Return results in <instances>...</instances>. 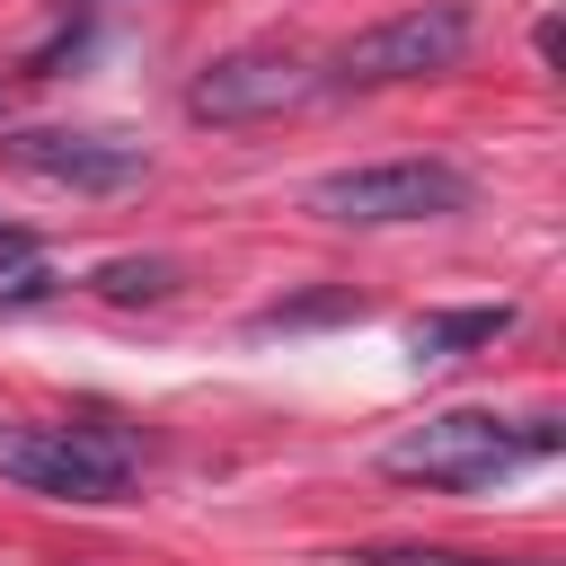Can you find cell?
Returning <instances> with one entry per match:
<instances>
[{"mask_svg":"<svg viewBox=\"0 0 566 566\" xmlns=\"http://www.w3.org/2000/svg\"><path fill=\"white\" fill-rule=\"evenodd\" d=\"M557 442H566L557 416L451 407V416H424L416 433H398V442L380 451V469L407 478V486H486V478H504V469H522V460H548Z\"/></svg>","mask_w":566,"mask_h":566,"instance_id":"1","label":"cell"},{"mask_svg":"<svg viewBox=\"0 0 566 566\" xmlns=\"http://www.w3.org/2000/svg\"><path fill=\"white\" fill-rule=\"evenodd\" d=\"M0 478L9 486H35V495H71V504H115L124 478H133V442L115 424H35V416H9L0 424Z\"/></svg>","mask_w":566,"mask_h":566,"instance_id":"2","label":"cell"},{"mask_svg":"<svg viewBox=\"0 0 566 566\" xmlns=\"http://www.w3.org/2000/svg\"><path fill=\"white\" fill-rule=\"evenodd\" d=\"M310 212L318 221H354V230L442 221V212H469V177L451 159H363V168L310 177Z\"/></svg>","mask_w":566,"mask_h":566,"instance_id":"3","label":"cell"},{"mask_svg":"<svg viewBox=\"0 0 566 566\" xmlns=\"http://www.w3.org/2000/svg\"><path fill=\"white\" fill-rule=\"evenodd\" d=\"M469 35H478V18H469L460 0H424V9H398V18H371L363 35H345L336 62H327V80H336V88L433 80V71H451V62L469 53Z\"/></svg>","mask_w":566,"mask_h":566,"instance_id":"4","label":"cell"},{"mask_svg":"<svg viewBox=\"0 0 566 566\" xmlns=\"http://www.w3.org/2000/svg\"><path fill=\"white\" fill-rule=\"evenodd\" d=\"M318 88H327L318 62H301L283 44H239V53H212L186 80V115L195 124H274V115L310 106Z\"/></svg>","mask_w":566,"mask_h":566,"instance_id":"5","label":"cell"},{"mask_svg":"<svg viewBox=\"0 0 566 566\" xmlns=\"http://www.w3.org/2000/svg\"><path fill=\"white\" fill-rule=\"evenodd\" d=\"M0 150H9V168L44 177V186H71V195H124V186H142V168H150L142 142H124V133H62V124L9 133Z\"/></svg>","mask_w":566,"mask_h":566,"instance_id":"6","label":"cell"},{"mask_svg":"<svg viewBox=\"0 0 566 566\" xmlns=\"http://www.w3.org/2000/svg\"><path fill=\"white\" fill-rule=\"evenodd\" d=\"M504 327H513L504 301H478V310H424V318L407 327V354H416V363H451V354H469V345H495Z\"/></svg>","mask_w":566,"mask_h":566,"instance_id":"7","label":"cell"},{"mask_svg":"<svg viewBox=\"0 0 566 566\" xmlns=\"http://www.w3.org/2000/svg\"><path fill=\"white\" fill-rule=\"evenodd\" d=\"M88 292L115 301V310H133V301H168V292H177V265H168V256H106V265L88 274Z\"/></svg>","mask_w":566,"mask_h":566,"instance_id":"8","label":"cell"},{"mask_svg":"<svg viewBox=\"0 0 566 566\" xmlns=\"http://www.w3.org/2000/svg\"><path fill=\"white\" fill-rule=\"evenodd\" d=\"M363 566H539V557H469V548H371Z\"/></svg>","mask_w":566,"mask_h":566,"instance_id":"9","label":"cell"},{"mask_svg":"<svg viewBox=\"0 0 566 566\" xmlns=\"http://www.w3.org/2000/svg\"><path fill=\"white\" fill-rule=\"evenodd\" d=\"M53 292V274L35 265V256H18V265H0V301H44Z\"/></svg>","mask_w":566,"mask_h":566,"instance_id":"10","label":"cell"},{"mask_svg":"<svg viewBox=\"0 0 566 566\" xmlns=\"http://www.w3.org/2000/svg\"><path fill=\"white\" fill-rule=\"evenodd\" d=\"M18 256H35V239H27L18 221H0V265H18Z\"/></svg>","mask_w":566,"mask_h":566,"instance_id":"11","label":"cell"},{"mask_svg":"<svg viewBox=\"0 0 566 566\" xmlns=\"http://www.w3.org/2000/svg\"><path fill=\"white\" fill-rule=\"evenodd\" d=\"M80 9H106V0H80Z\"/></svg>","mask_w":566,"mask_h":566,"instance_id":"12","label":"cell"}]
</instances>
